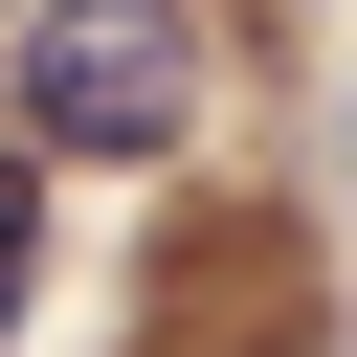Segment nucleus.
<instances>
[{"label":"nucleus","instance_id":"nucleus-2","mask_svg":"<svg viewBox=\"0 0 357 357\" xmlns=\"http://www.w3.org/2000/svg\"><path fill=\"white\" fill-rule=\"evenodd\" d=\"M22 268H45V156L0 134V335H22Z\"/></svg>","mask_w":357,"mask_h":357},{"label":"nucleus","instance_id":"nucleus-1","mask_svg":"<svg viewBox=\"0 0 357 357\" xmlns=\"http://www.w3.org/2000/svg\"><path fill=\"white\" fill-rule=\"evenodd\" d=\"M0 134L67 156V178H134L201 134V0H45L0 45Z\"/></svg>","mask_w":357,"mask_h":357},{"label":"nucleus","instance_id":"nucleus-3","mask_svg":"<svg viewBox=\"0 0 357 357\" xmlns=\"http://www.w3.org/2000/svg\"><path fill=\"white\" fill-rule=\"evenodd\" d=\"M22 22H45V0H22Z\"/></svg>","mask_w":357,"mask_h":357}]
</instances>
